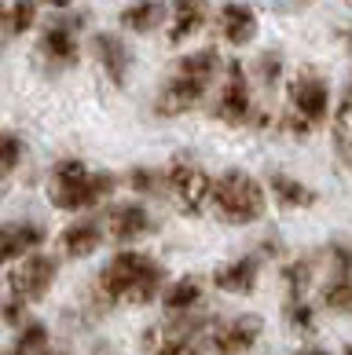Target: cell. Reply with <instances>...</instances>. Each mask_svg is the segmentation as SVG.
Masks as SVG:
<instances>
[{"mask_svg": "<svg viewBox=\"0 0 352 355\" xmlns=\"http://www.w3.org/2000/svg\"><path fill=\"white\" fill-rule=\"evenodd\" d=\"M128 187H133L136 194H162V187H169V176H162L158 168H147V165H136L128 168Z\"/></svg>", "mask_w": 352, "mask_h": 355, "instance_id": "obj_27", "label": "cell"}, {"mask_svg": "<svg viewBox=\"0 0 352 355\" xmlns=\"http://www.w3.org/2000/svg\"><path fill=\"white\" fill-rule=\"evenodd\" d=\"M217 30H220V37H224L231 48L253 44V37H257V11L250 4H242V0H228V4L217 11Z\"/></svg>", "mask_w": 352, "mask_h": 355, "instance_id": "obj_14", "label": "cell"}, {"mask_svg": "<svg viewBox=\"0 0 352 355\" xmlns=\"http://www.w3.org/2000/svg\"><path fill=\"white\" fill-rule=\"evenodd\" d=\"M0 157H4V165H0V173H4V176H11V173L19 168V162H22V139H19L15 132H8V136H4V154H0Z\"/></svg>", "mask_w": 352, "mask_h": 355, "instance_id": "obj_29", "label": "cell"}, {"mask_svg": "<svg viewBox=\"0 0 352 355\" xmlns=\"http://www.w3.org/2000/svg\"><path fill=\"white\" fill-rule=\"evenodd\" d=\"M41 4H48V8H56V11H67V8H70V0H41Z\"/></svg>", "mask_w": 352, "mask_h": 355, "instance_id": "obj_33", "label": "cell"}, {"mask_svg": "<svg viewBox=\"0 0 352 355\" xmlns=\"http://www.w3.org/2000/svg\"><path fill=\"white\" fill-rule=\"evenodd\" d=\"M165 286V268L147 253L121 249L99 271V297L110 304H151Z\"/></svg>", "mask_w": 352, "mask_h": 355, "instance_id": "obj_2", "label": "cell"}, {"mask_svg": "<svg viewBox=\"0 0 352 355\" xmlns=\"http://www.w3.org/2000/svg\"><path fill=\"white\" fill-rule=\"evenodd\" d=\"M114 191L110 173H88L81 157H59L48 173V202L62 213H88Z\"/></svg>", "mask_w": 352, "mask_h": 355, "instance_id": "obj_3", "label": "cell"}, {"mask_svg": "<svg viewBox=\"0 0 352 355\" xmlns=\"http://www.w3.org/2000/svg\"><path fill=\"white\" fill-rule=\"evenodd\" d=\"M349 4H352V0H349Z\"/></svg>", "mask_w": 352, "mask_h": 355, "instance_id": "obj_37", "label": "cell"}, {"mask_svg": "<svg viewBox=\"0 0 352 355\" xmlns=\"http://www.w3.org/2000/svg\"><path fill=\"white\" fill-rule=\"evenodd\" d=\"M92 55L110 85H117V88L128 85V73H133V48H128V41H121L110 30H99V33H92Z\"/></svg>", "mask_w": 352, "mask_h": 355, "instance_id": "obj_12", "label": "cell"}, {"mask_svg": "<svg viewBox=\"0 0 352 355\" xmlns=\"http://www.w3.org/2000/svg\"><path fill=\"white\" fill-rule=\"evenodd\" d=\"M297 355H330L327 348H305V352H297Z\"/></svg>", "mask_w": 352, "mask_h": 355, "instance_id": "obj_34", "label": "cell"}, {"mask_svg": "<svg viewBox=\"0 0 352 355\" xmlns=\"http://www.w3.org/2000/svg\"><path fill=\"white\" fill-rule=\"evenodd\" d=\"M169 11H173V4H165V0H133L121 8L117 26L128 33H154L158 26L169 22Z\"/></svg>", "mask_w": 352, "mask_h": 355, "instance_id": "obj_18", "label": "cell"}, {"mask_svg": "<svg viewBox=\"0 0 352 355\" xmlns=\"http://www.w3.org/2000/svg\"><path fill=\"white\" fill-rule=\"evenodd\" d=\"M213 209L224 223L246 227L265 216V187L242 168H228L213 180Z\"/></svg>", "mask_w": 352, "mask_h": 355, "instance_id": "obj_4", "label": "cell"}, {"mask_svg": "<svg viewBox=\"0 0 352 355\" xmlns=\"http://www.w3.org/2000/svg\"><path fill=\"white\" fill-rule=\"evenodd\" d=\"M253 92H250V73H246L242 62H228L224 67V85H220V96L213 99V117L224 125H246L253 121Z\"/></svg>", "mask_w": 352, "mask_h": 355, "instance_id": "obj_7", "label": "cell"}, {"mask_svg": "<svg viewBox=\"0 0 352 355\" xmlns=\"http://www.w3.org/2000/svg\"><path fill=\"white\" fill-rule=\"evenodd\" d=\"M220 70H224V62H220V51L213 44L187 51L173 67V73L165 77L158 99H154V114L180 117V114H191L194 107H202L206 92H210V85L217 81Z\"/></svg>", "mask_w": 352, "mask_h": 355, "instance_id": "obj_1", "label": "cell"}, {"mask_svg": "<svg viewBox=\"0 0 352 355\" xmlns=\"http://www.w3.org/2000/svg\"><path fill=\"white\" fill-rule=\"evenodd\" d=\"M162 304H165L169 315H191L194 308L202 304V282L191 279V275H187V279H180V282H173L165 289Z\"/></svg>", "mask_w": 352, "mask_h": 355, "instance_id": "obj_21", "label": "cell"}, {"mask_svg": "<svg viewBox=\"0 0 352 355\" xmlns=\"http://www.w3.org/2000/svg\"><path fill=\"white\" fill-rule=\"evenodd\" d=\"M283 77V55L279 51H265V55L257 59V81L265 88H276Z\"/></svg>", "mask_w": 352, "mask_h": 355, "instance_id": "obj_28", "label": "cell"}, {"mask_svg": "<svg viewBox=\"0 0 352 355\" xmlns=\"http://www.w3.org/2000/svg\"><path fill=\"white\" fill-rule=\"evenodd\" d=\"M268 191L276 194V202L283 209H308L319 202V194L308 187V183H301L297 176H286V173H271L268 176Z\"/></svg>", "mask_w": 352, "mask_h": 355, "instance_id": "obj_20", "label": "cell"}, {"mask_svg": "<svg viewBox=\"0 0 352 355\" xmlns=\"http://www.w3.org/2000/svg\"><path fill=\"white\" fill-rule=\"evenodd\" d=\"M260 334H265V322L257 315H235V319H220L210 326V337H206V348L213 355H246Z\"/></svg>", "mask_w": 352, "mask_h": 355, "instance_id": "obj_10", "label": "cell"}, {"mask_svg": "<svg viewBox=\"0 0 352 355\" xmlns=\"http://www.w3.org/2000/svg\"><path fill=\"white\" fill-rule=\"evenodd\" d=\"M257 279H260V257L246 253V257H235L228 264H220L213 271V286L220 293H253L257 289Z\"/></svg>", "mask_w": 352, "mask_h": 355, "instance_id": "obj_16", "label": "cell"}, {"mask_svg": "<svg viewBox=\"0 0 352 355\" xmlns=\"http://www.w3.org/2000/svg\"><path fill=\"white\" fill-rule=\"evenodd\" d=\"M308 282H312V260L308 257L283 264V286H286V293H290V297H305Z\"/></svg>", "mask_w": 352, "mask_h": 355, "instance_id": "obj_26", "label": "cell"}, {"mask_svg": "<svg viewBox=\"0 0 352 355\" xmlns=\"http://www.w3.org/2000/svg\"><path fill=\"white\" fill-rule=\"evenodd\" d=\"M165 176H169V191H173L176 205L184 209L187 216H199L206 209V202H213V180L202 165L187 162V157H176Z\"/></svg>", "mask_w": 352, "mask_h": 355, "instance_id": "obj_8", "label": "cell"}, {"mask_svg": "<svg viewBox=\"0 0 352 355\" xmlns=\"http://www.w3.org/2000/svg\"><path fill=\"white\" fill-rule=\"evenodd\" d=\"M88 15H67V11H59L56 19H48V26L41 30V41H37V55L41 62L51 70V73H62L77 67V59H81V26H85Z\"/></svg>", "mask_w": 352, "mask_h": 355, "instance_id": "obj_6", "label": "cell"}, {"mask_svg": "<svg viewBox=\"0 0 352 355\" xmlns=\"http://www.w3.org/2000/svg\"><path fill=\"white\" fill-rule=\"evenodd\" d=\"M323 308L352 311V275H334V279L323 286Z\"/></svg>", "mask_w": 352, "mask_h": 355, "instance_id": "obj_25", "label": "cell"}, {"mask_svg": "<svg viewBox=\"0 0 352 355\" xmlns=\"http://www.w3.org/2000/svg\"><path fill=\"white\" fill-rule=\"evenodd\" d=\"M103 242V220L99 216H81V220H74L67 231L59 234V245H62V253L74 257V260H81L88 253H96Z\"/></svg>", "mask_w": 352, "mask_h": 355, "instance_id": "obj_19", "label": "cell"}, {"mask_svg": "<svg viewBox=\"0 0 352 355\" xmlns=\"http://www.w3.org/2000/svg\"><path fill=\"white\" fill-rule=\"evenodd\" d=\"M290 110L301 117L308 128L327 121V114H330V85H327V77L316 73L312 67H305L290 81Z\"/></svg>", "mask_w": 352, "mask_h": 355, "instance_id": "obj_9", "label": "cell"}, {"mask_svg": "<svg viewBox=\"0 0 352 355\" xmlns=\"http://www.w3.org/2000/svg\"><path fill=\"white\" fill-rule=\"evenodd\" d=\"M44 348H48V326L26 319V322L19 326L15 340L4 348V355H41Z\"/></svg>", "mask_w": 352, "mask_h": 355, "instance_id": "obj_22", "label": "cell"}, {"mask_svg": "<svg viewBox=\"0 0 352 355\" xmlns=\"http://www.w3.org/2000/svg\"><path fill=\"white\" fill-rule=\"evenodd\" d=\"M41 242H44V227H41V223L8 220L4 231H0V260H4V264H15L19 257H33Z\"/></svg>", "mask_w": 352, "mask_h": 355, "instance_id": "obj_15", "label": "cell"}, {"mask_svg": "<svg viewBox=\"0 0 352 355\" xmlns=\"http://www.w3.org/2000/svg\"><path fill=\"white\" fill-rule=\"evenodd\" d=\"M41 355H67V352H48V348H44V352H41Z\"/></svg>", "mask_w": 352, "mask_h": 355, "instance_id": "obj_35", "label": "cell"}, {"mask_svg": "<svg viewBox=\"0 0 352 355\" xmlns=\"http://www.w3.org/2000/svg\"><path fill=\"white\" fill-rule=\"evenodd\" d=\"M206 326L213 319L206 315H173L169 326H151L140 337V348L147 355H202L206 348Z\"/></svg>", "mask_w": 352, "mask_h": 355, "instance_id": "obj_5", "label": "cell"}, {"mask_svg": "<svg viewBox=\"0 0 352 355\" xmlns=\"http://www.w3.org/2000/svg\"><path fill=\"white\" fill-rule=\"evenodd\" d=\"M349 121H352V81H349L345 96H342V125H349Z\"/></svg>", "mask_w": 352, "mask_h": 355, "instance_id": "obj_32", "label": "cell"}, {"mask_svg": "<svg viewBox=\"0 0 352 355\" xmlns=\"http://www.w3.org/2000/svg\"><path fill=\"white\" fill-rule=\"evenodd\" d=\"M37 4L41 0H11L8 11H4V22H8V37H22L37 26Z\"/></svg>", "mask_w": 352, "mask_h": 355, "instance_id": "obj_23", "label": "cell"}, {"mask_svg": "<svg viewBox=\"0 0 352 355\" xmlns=\"http://www.w3.org/2000/svg\"><path fill=\"white\" fill-rule=\"evenodd\" d=\"M330 260H334V275H352V245L349 242H330Z\"/></svg>", "mask_w": 352, "mask_h": 355, "instance_id": "obj_30", "label": "cell"}, {"mask_svg": "<svg viewBox=\"0 0 352 355\" xmlns=\"http://www.w3.org/2000/svg\"><path fill=\"white\" fill-rule=\"evenodd\" d=\"M169 44H184L210 22V0H169Z\"/></svg>", "mask_w": 352, "mask_h": 355, "instance_id": "obj_17", "label": "cell"}, {"mask_svg": "<svg viewBox=\"0 0 352 355\" xmlns=\"http://www.w3.org/2000/svg\"><path fill=\"white\" fill-rule=\"evenodd\" d=\"M342 355H352V345H345V352H342Z\"/></svg>", "mask_w": 352, "mask_h": 355, "instance_id": "obj_36", "label": "cell"}, {"mask_svg": "<svg viewBox=\"0 0 352 355\" xmlns=\"http://www.w3.org/2000/svg\"><path fill=\"white\" fill-rule=\"evenodd\" d=\"M22 308H26L22 300L11 297V300H8V308H4V322H8V326H19V322H22Z\"/></svg>", "mask_w": 352, "mask_h": 355, "instance_id": "obj_31", "label": "cell"}, {"mask_svg": "<svg viewBox=\"0 0 352 355\" xmlns=\"http://www.w3.org/2000/svg\"><path fill=\"white\" fill-rule=\"evenodd\" d=\"M283 319L294 326V334H312V330H316V311H312V304L305 297H286Z\"/></svg>", "mask_w": 352, "mask_h": 355, "instance_id": "obj_24", "label": "cell"}, {"mask_svg": "<svg viewBox=\"0 0 352 355\" xmlns=\"http://www.w3.org/2000/svg\"><path fill=\"white\" fill-rule=\"evenodd\" d=\"M56 271H59V260H56V257H41V253L26 257L22 268H11V271H8L11 297L22 300V304L41 300L48 289H51V282H56Z\"/></svg>", "mask_w": 352, "mask_h": 355, "instance_id": "obj_11", "label": "cell"}, {"mask_svg": "<svg viewBox=\"0 0 352 355\" xmlns=\"http://www.w3.org/2000/svg\"><path fill=\"white\" fill-rule=\"evenodd\" d=\"M107 231H110V239L117 245H128V242H136V239L154 234V231H158V223L151 220V213L143 205L121 202V205H114L110 213H107Z\"/></svg>", "mask_w": 352, "mask_h": 355, "instance_id": "obj_13", "label": "cell"}]
</instances>
